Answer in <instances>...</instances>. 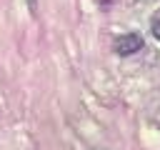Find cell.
Wrapping results in <instances>:
<instances>
[{"mask_svg": "<svg viewBox=\"0 0 160 150\" xmlns=\"http://www.w3.org/2000/svg\"><path fill=\"white\" fill-rule=\"evenodd\" d=\"M140 48H142V38H140L138 32H128V35L118 38L115 45H112V50H115L118 55H132V52H138Z\"/></svg>", "mask_w": 160, "mask_h": 150, "instance_id": "1", "label": "cell"}, {"mask_svg": "<svg viewBox=\"0 0 160 150\" xmlns=\"http://www.w3.org/2000/svg\"><path fill=\"white\" fill-rule=\"evenodd\" d=\"M152 35H155V38H160V20H155V22H152Z\"/></svg>", "mask_w": 160, "mask_h": 150, "instance_id": "2", "label": "cell"}]
</instances>
